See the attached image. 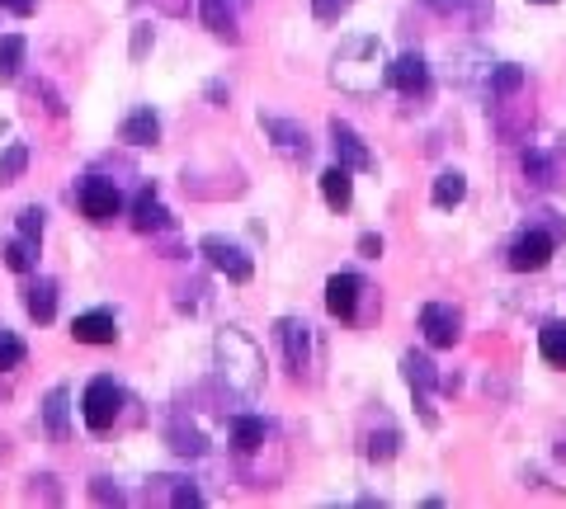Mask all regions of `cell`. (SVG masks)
Here are the masks:
<instances>
[{"instance_id": "obj_4", "label": "cell", "mask_w": 566, "mask_h": 509, "mask_svg": "<svg viewBox=\"0 0 566 509\" xmlns=\"http://www.w3.org/2000/svg\"><path fill=\"white\" fill-rule=\"evenodd\" d=\"M420 330H425V340L434 349H453L458 345V335H463V316L444 307V302H425L420 307Z\"/></svg>"}, {"instance_id": "obj_25", "label": "cell", "mask_w": 566, "mask_h": 509, "mask_svg": "<svg viewBox=\"0 0 566 509\" xmlns=\"http://www.w3.org/2000/svg\"><path fill=\"white\" fill-rule=\"evenodd\" d=\"M24 354H29V349H24V340H19L15 330H5V326H0V373H10V368H19V363H24Z\"/></svg>"}, {"instance_id": "obj_35", "label": "cell", "mask_w": 566, "mask_h": 509, "mask_svg": "<svg viewBox=\"0 0 566 509\" xmlns=\"http://www.w3.org/2000/svg\"><path fill=\"white\" fill-rule=\"evenodd\" d=\"M0 10H10V15H34V0H0Z\"/></svg>"}, {"instance_id": "obj_7", "label": "cell", "mask_w": 566, "mask_h": 509, "mask_svg": "<svg viewBox=\"0 0 566 509\" xmlns=\"http://www.w3.org/2000/svg\"><path fill=\"white\" fill-rule=\"evenodd\" d=\"M359 293H364L359 274H331V279H326V312H331L335 321H354Z\"/></svg>"}, {"instance_id": "obj_22", "label": "cell", "mask_w": 566, "mask_h": 509, "mask_svg": "<svg viewBox=\"0 0 566 509\" xmlns=\"http://www.w3.org/2000/svg\"><path fill=\"white\" fill-rule=\"evenodd\" d=\"M232 444L241 453H255V448L265 444V420H255V415H236L232 420Z\"/></svg>"}, {"instance_id": "obj_30", "label": "cell", "mask_w": 566, "mask_h": 509, "mask_svg": "<svg viewBox=\"0 0 566 509\" xmlns=\"http://www.w3.org/2000/svg\"><path fill=\"white\" fill-rule=\"evenodd\" d=\"M19 236H24V241H43V213H38V208H24V213H19Z\"/></svg>"}, {"instance_id": "obj_31", "label": "cell", "mask_w": 566, "mask_h": 509, "mask_svg": "<svg viewBox=\"0 0 566 509\" xmlns=\"http://www.w3.org/2000/svg\"><path fill=\"white\" fill-rule=\"evenodd\" d=\"M345 10H350V0H312V15H317L321 24H335Z\"/></svg>"}, {"instance_id": "obj_9", "label": "cell", "mask_w": 566, "mask_h": 509, "mask_svg": "<svg viewBox=\"0 0 566 509\" xmlns=\"http://www.w3.org/2000/svg\"><path fill=\"white\" fill-rule=\"evenodd\" d=\"M387 81L397 85L401 95H420V90L430 85V66H425V57H420V52H401L397 62L387 66Z\"/></svg>"}, {"instance_id": "obj_18", "label": "cell", "mask_w": 566, "mask_h": 509, "mask_svg": "<svg viewBox=\"0 0 566 509\" xmlns=\"http://www.w3.org/2000/svg\"><path fill=\"white\" fill-rule=\"evenodd\" d=\"M67 415H71L67 387H52L48 401H43V420H48V434H52V439H67Z\"/></svg>"}, {"instance_id": "obj_15", "label": "cell", "mask_w": 566, "mask_h": 509, "mask_svg": "<svg viewBox=\"0 0 566 509\" xmlns=\"http://www.w3.org/2000/svg\"><path fill=\"white\" fill-rule=\"evenodd\" d=\"M354 170H345V165H331L326 175H321V194H326V203H331L335 213H345L354 203Z\"/></svg>"}, {"instance_id": "obj_32", "label": "cell", "mask_w": 566, "mask_h": 509, "mask_svg": "<svg viewBox=\"0 0 566 509\" xmlns=\"http://www.w3.org/2000/svg\"><path fill=\"white\" fill-rule=\"evenodd\" d=\"M359 255H364V260H378V255H383V236H373V231L359 236Z\"/></svg>"}, {"instance_id": "obj_1", "label": "cell", "mask_w": 566, "mask_h": 509, "mask_svg": "<svg viewBox=\"0 0 566 509\" xmlns=\"http://www.w3.org/2000/svg\"><path fill=\"white\" fill-rule=\"evenodd\" d=\"M217 349H222V359H227V378H232V387H241V392H255V387H260V373H265V363H260L255 345H250L246 335L227 330V335L217 340Z\"/></svg>"}, {"instance_id": "obj_34", "label": "cell", "mask_w": 566, "mask_h": 509, "mask_svg": "<svg viewBox=\"0 0 566 509\" xmlns=\"http://www.w3.org/2000/svg\"><path fill=\"white\" fill-rule=\"evenodd\" d=\"M90 495H95V500H104V505H109V500H123V495H118V486H109V481H95V486H90Z\"/></svg>"}, {"instance_id": "obj_17", "label": "cell", "mask_w": 566, "mask_h": 509, "mask_svg": "<svg viewBox=\"0 0 566 509\" xmlns=\"http://www.w3.org/2000/svg\"><path fill=\"white\" fill-rule=\"evenodd\" d=\"M24 307H29V316H34V321H43V326H48L52 316H57V283H52V279L29 283V293H24Z\"/></svg>"}, {"instance_id": "obj_13", "label": "cell", "mask_w": 566, "mask_h": 509, "mask_svg": "<svg viewBox=\"0 0 566 509\" xmlns=\"http://www.w3.org/2000/svg\"><path fill=\"white\" fill-rule=\"evenodd\" d=\"M123 142H133V147H156V142H161V118L151 114V109H133V114L123 118Z\"/></svg>"}, {"instance_id": "obj_29", "label": "cell", "mask_w": 566, "mask_h": 509, "mask_svg": "<svg viewBox=\"0 0 566 509\" xmlns=\"http://www.w3.org/2000/svg\"><path fill=\"white\" fill-rule=\"evenodd\" d=\"M392 453H397V429L368 434V458H392Z\"/></svg>"}, {"instance_id": "obj_16", "label": "cell", "mask_w": 566, "mask_h": 509, "mask_svg": "<svg viewBox=\"0 0 566 509\" xmlns=\"http://www.w3.org/2000/svg\"><path fill=\"white\" fill-rule=\"evenodd\" d=\"M279 340H283V354H288V363H293V368H307V345H312V340H307V321H293V316H288V321H279Z\"/></svg>"}, {"instance_id": "obj_33", "label": "cell", "mask_w": 566, "mask_h": 509, "mask_svg": "<svg viewBox=\"0 0 566 509\" xmlns=\"http://www.w3.org/2000/svg\"><path fill=\"white\" fill-rule=\"evenodd\" d=\"M170 500H175V505H180V509H189V505H203V495L194 491V486H175V495H170Z\"/></svg>"}, {"instance_id": "obj_2", "label": "cell", "mask_w": 566, "mask_h": 509, "mask_svg": "<svg viewBox=\"0 0 566 509\" xmlns=\"http://www.w3.org/2000/svg\"><path fill=\"white\" fill-rule=\"evenodd\" d=\"M118 411H123V392H118V382H114V378H95L90 387H85L81 415H85V425L95 429V434L114 429Z\"/></svg>"}, {"instance_id": "obj_11", "label": "cell", "mask_w": 566, "mask_h": 509, "mask_svg": "<svg viewBox=\"0 0 566 509\" xmlns=\"http://www.w3.org/2000/svg\"><path fill=\"white\" fill-rule=\"evenodd\" d=\"M401 373H406V382L416 387V401L425 406V396L439 387V373H434V363L425 359V354H401ZM425 420L434 425V415H430V406H425Z\"/></svg>"}, {"instance_id": "obj_12", "label": "cell", "mask_w": 566, "mask_h": 509, "mask_svg": "<svg viewBox=\"0 0 566 509\" xmlns=\"http://www.w3.org/2000/svg\"><path fill=\"white\" fill-rule=\"evenodd\" d=\"M71 335H76V345H114L118 326L109 312H85L71 321Z\"/></svg>"}, {"instance_id": "obj_3", "label": "cell", "mask_w": 566, "mask_h": 509, "mask_svg": "<svg viewBox=\"0 0 566 509\" xmlns=\"http://www.w3.org/2000/svg\"><path fill=\"white\" fill-rule=\"evenodd\" d=\"M199 250L208 255V264H213L217 274H227L232 283H250V274H255V260L236 241H227V236H203Z\"/></svg>"}, {"instance_id": "obj_10", "label": "cell", "mask_w": 566, "mask_h": 509, "mask_svg": "<svg viewBox=\"0 0 566 509\" xmlns=\"http://www.w3.org/2000/svg\"><path fill=\"white\" fill-rule=\"evenodd\" d=\"M331 147H335V161L345 165V170H368V165H373L368 147L359 142V132H354L350 123H340V118L331 123Z\"/></svg>"}, {"instance_id": "obj_24", "label": "cell", "mask_w": 566, "mask_h": 509, "mask_svg": "<svg viewBox=\"0 0 566 509\" xmlns=\"http://www.w3.org/2000/svg\"><path fill=\"white\" fill-rule=\"evenodd\" d=\"M19 66H24V38H19V33H5V38H0V81H15Z\"/></svg>"}, {"instance_id": "obj_5", "label": "cell", "mask_w": 566, "mask_h": 509, "mask_svg": "<svg viewBox=\"0 0 566 509\" xmlns=\"http://www.w3.org/2000/svg\"><path fill=\"white\" fill-rule=\"evenodd\" d=\"M118 208H123V194H118L114 180H100V175H90V180L81 184V213L90 217V222H114Z\"/></svg>"}, {"instance_id": "obj_19", "label": "cell", "mask_w": 566, "mask_h": 509, "mask_svg": "<svg viewBox=\"0 0 566 509\" xmlns=\"http://www.w3.org/2000/svg\"><path fill=\"white\" fill-rule=\"evenodd\" d=\"M538 354L552 368H566V321H548V326L538 330Z\"/></svg>"}, {"instance_id": "obj_37", "label": "cell", "mask_w": 566, "mask_h": 509, "mask_svg": "<svg viewBox=\"0 0 566 509\" xmlns=\"http://www.w3.org/2000/svg\"><path fill=\"white\" fill-rule=\"evenodd\" d=\"M533 5H552V0H533Z\"/></svg>"}, {"instance_id": "obj_26", "label": "cell", "mask_w": 566, "mask_h": 509, "mask_svg": "<svg viewBox=\"0 0 566 509\" xmlns=\"http://www.w3.org/2000/svg\"><path fill=\"white\" fill-rule=\"evenodd\" d=\"M0 255H5V264H10L15 274H29V269H34V241H24V236H15Z\"/></svg>"}, {"instance_id": "obj_27", "label": "cell", "mask_w": 566, "mask_h": 509, "mask_svg": "<svg viewBox=\"0 0 566 509\" xmlns=\"http://www.w3.org/2000/svg\"><path fill=\"white\" fill-rule=\"evenodd\" d=\"M24 165H29V147H24V142H15V147L0 156V184H15L19 175H24Z\"/></svg>"}, {"instance_id": "obj_21", "label": "cell", "mask_w": 566, "mask_h": 509, "mask_svg": "<svg viewBox=\"0 0 566 509\" xmlns=\"http://www.w3.org/2000/svg\"><path fill=\"white\" fill-rule=\"evenodd\" d=\"M430 198H434V208H458V203L467 198V180L458 175V170H444V175L434 180V194Z\"/></svg>"}, {"instance_id": "obj_14", "label": "cell", "mask_w": 566, "mask_h": 509, "mask_svg": "<svg viewBox=\"0 0 566 509\" xmlns=\"http://www.w3.org/2000/svg\"><path fill=\"white\" fill-rule=\"evenodd\" d=\"M133 227H137V231H166V227H170L166 203L151 194V189H142V194L133 198Z\"/></svg>"}, {"instance_id": "obj_20", "label": "cell", "mask_w": 566, "mask_h": 509, "mask_svg": "<svg viewBox=\"0 0 566 509\" xmlns=\"http://www.w3.org/2000/svg\"><path fill=\"white\" fill-rule=\"evenodd\" d=\"M203 24L217 33V38H227V43H236V15L227 0H203Z\"/></svg>"}, {"instance_id": "obj_6", "label": "cell", "mask_w": 566, "mask_h": 509, "mask_svg": "<svg viewBox=\"0 0 566 509\" xmlns=\"http://www.w3.org/2000/svg\"><path fill=\"white\" fill-rule=\"evenodd\" d=\"M552 250H557V241H552L548 231H524L515 246H510V269L533 274V269H543L552 260Z\"/></svg>"}, {"instance_id": "obj_23", "label": "cell", "mask_w": 566, "mask_h": 509, "mask_svg": "<svg viewBox=\"0 0 566 509\" xmlns=\"http://www.w3.org/2000/svg\"><path fill=\"white\" fill-rule=\"evenodd\" d=\"M519 90H524V66L500 62L496 71H491V95H496V99H510V95H519Z\"/></svg>"}, {"instance_id": "obj_28", "label": "cell", "mask_w": 566, "mask_h": 509, "mask_svg": "<svg viewBox=\"0 0 566 509\" xmlns=\"http://www.w3.org/2000/svg\"><path fill=\"white\" fill-rule=\"evenodd\" d=\"M524 175H529L538 189H548L552 184V161L543 156V151H524Z\"/></svg>"}, {"instance_id": "obj_36", "label": "cell", "mask_w": 566, "mask_h": 509, "mask_svg": "<svg viewBox=\"0 0 566 509\" xmlns=\"http://www.w3.org/2000/svg\"><path fill=\"white\" fill-rule=\"evenodd\" d=\"M147 43H151V29L142 24V29H137V43H133V57H142V52H147Z\"/></svg>"}, {"instance_id": "obj_8", "label": "cell", "mask_w": 566, "mask_h": 509, "mask_svg": "<svg viewBox=\"0 0 566 509\" xmlns=\"http://www.w3.org/2000/svg\"><path fill=\"white\" fill-rule=\"evenodd\" d=\"M260 128H265V137H274V147H279L283 156H293V161H307V156H312V142H307L302 123H288V118H265V114H260Z\"/></svg>"}]
</instances>
